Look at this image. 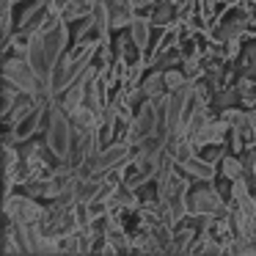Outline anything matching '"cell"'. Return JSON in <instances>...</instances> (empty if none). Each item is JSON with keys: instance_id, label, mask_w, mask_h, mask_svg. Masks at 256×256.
I'll list each match as a JSON object with an SVG mask.
<instances>
[{"instance_id": "obj_11", "label": "cell", "mask_w": 256, "mask_h": 256, "mask_svg": "<svg viewBox=\"0 0 256 256\" xmlns=\"http://www.w3.org/2000/svg\"><path fill=\"white\" fill-rule=\"evenodd\" d=\"M58 105H61L64 110L69 113V116H72V113L78 110V108H83V105H86V83H83V78H80L78 83H72L61 96H58Z\"/></svg>"}, {"instance_id": "obj_17", "label": "cell", "mask_w": 256, "mask_h": 256, "mask_svg": "<svg viewBox=\"0 0 256 256\" xmlns=\"http://www.w3.org/2000/svg\"><path fill=\"white\" fill-rule=\"evenodd\" d=\"M245 74L248 78H256V44H250L248 50H245Z\"/></svg>"}, {"instance_id": "obj_6", "label": "cell", "mask_w": 256, "mask_h": 256, "mask_svg": "<svg viewBox=\"0 0 256 256\" xmlns=\"http://www.w3.org/2000/svg\"><path fill=\"white\" fill-rule=\"evenodd\" d=\"M132 146L127 144V140H113V144H108L105 149L100 152V157H96V166H94V176H105V174L116 171V168L122 166H130V160H132Z\"/></svg>"}, {"instance_id": "obj_7", "label": "cell", "mask_w": 256, "mask_h": 256, "mask_svg": "<svg viewBox=\"0 0 256 256\" xmlns=\"http://www.w3.org/2000/svg\"><path fill=\"white\" fill-rule=\"evenodd\" d=\"M228 132H232V127H228L223 118H206V122L198 124V127L188 135V138L193 140L196 152H201V149H206V146L223 144V138H226Z\"/></svg>"}, {"instance_id": "obj_2", "label": "cell", "mask_w": 256, "mask_h": 256, "mask_svg": "<svg viewBox=\"0 0 256 256\" xmlns=\"http://www.w3.org/2000/svg\"><path fill=\"white\" fill-rule=\"evenodd\" d=\"M74 144V124L72 116L64 110L58 102L50 105V113H47V127H44V146L58 162H66L69 152H72Z\"/></svg>"}, {"instance_id": "obj_12", "label": "cell", "mask_w": 256, "mask_h": 256, "mask_svg": "<svg viewBox=\"0 0 256 256\" xmlns=\"http://www.w3.org/2000/svg\"><path fill=\"white\" fill-rule=\"evenodd\" d=\"M140 91H144V96H146V100H154V96L168 94V86H166V72H162V69H152V72L144 78V83H140Z\"/></svg>"}, {"instance_id": "obj_5", "label": "cell", "mask_w": 256, "mask_h": 256, "mask_svg": "<svg viewBox=\"0 0 256 256\" xmlns=\"http://www.w3.org/2000/svg\"><path fill=\"white\" fill-rule=\"evenodd\" d=\"M47 218V204H42L36 196L20 193V196H6V220H14L20 226H34V223H44Z\"/></svg>"}, {"instance_id": "obj_4", "label": "cell", "mask_w": 256, "mask_h": 256, "mask_svg": "<svg viewBox=\"0 0 256 256\" xmlns=\"http://www.w3.org/2000/svg\"><path fill=\"white\" fill-rule=\"evenodd\" d=\"M228 212V204L212 182H198V188H190L188 193V218H215Z\"/></svg>"}, {"instance_id": "obj_15", "label": "cell", "mask_w": 256, "mask_h": 256, "mask_svg": "<svg viewBox=\"0 0 256 256\" xmlns=\"http://www.w3.org/2000/svg\"><path fill=\"white\" fill-rule=\"evenodd\" d=\"M218 168H220V174L228 182H234V179H240L245 174V160H242V154H223Z\"/></svg>"}, {"instance_id": "obj_13", "label": "cell", "mask_w": 256, "mask_h": 256, "mask_svg": "<svg viewBox=\"0 0 256 256\" xmlns=\"http://www.w3.org/2000/svg\"><path fill=\"white\" fill-rule=\"evenodd\" d=\"M149 20L154 25H160V28H166V25H171L176 20V6L171 0H154L149 6Z\"/></svg>"}, {"instance_id": "obj_3", "label": "cell", "mask_w": 256, "mask_h": 256, "mask_svg": "<svg viewBox=\"0 0 256 256\" xmlns=\"http://www.w3.org/2000/svg\"><path fill=\"white\" fill-rule=\"evenodd\" d=\"M3 83H12L25 94L39 96V102L44 100V86H42L36 69L30 66L28 56H6V61H3Z\"/></svg>"}, {"instance_id": "obj_14", "label": "cell", "mask_w": 256, "mask_h": 256, "mask_svg": "<svg viewBox=\"0 0 256 256\" xmlns=\"http://www.w3.org/2000/svg\"><path fill=\"white\" fill-rule=\"evenodd\" d=\"M196 237H198V232L190 226H182L179 223L176 228H174V240H171V250H176V254H188V250H193V242Z\"/></svg>"}, {"instance_id": "obj_9", "label": "cell", "mask_w": 256, "mask_h": 256, "mask_svg": "<svg viewBox=\"0 0 256 256\" xmlns=\"http://www.w3.org/2000/svg\"><path fill=\"white\" fill-rule=\"evenodd\" d=\"M152 28H154V22L149 20V14H146V17H144V14H135L132 22H130V28H127L130 39H132L144 52L152 50Z\"/></svg>"}, {"instance_id": "obj_10", "label": "cell", "mask_w": 256, "mask_h": 256, "mask_svg": "<svg viewBox=\"0 0 256 256\" xmlns=\"http://www.w3.org/2000/svg\"><path fill=\"white\" fill-rule=\"evenodd\" d=\"M72 124H74V132H100L102 127V116L94 110V108L83 105L72 113Z\"/></svg>"}, {"instance_id": "obj_8", "label": "cell", "mask_w": 256, "mask_h": 256, "mask_svg": "<svg viewBox=\"0 0 256 256\" xmlns=\"http://www.w3.org/2000/svg\"><path fill=\"white\" fill-rule=\"evenodd\" d=\"M179 168H182V171L188 174L190 179H198V182H215V179H218V171H220L215 162L206 160L204 154H198V152H196L193 157H188L184 162H179Z\"/></svg>"}, {"instance_id": "obj_1", "label": "cell", "mask_w": 256, "mask_h": 256, "mask_svg": "<svg viewBox=\"0 0 256 256\" xmlns=\"http://www.w3.org/2000/svg\"><path fill=\"white\" fill-rule=\"evenodd\" d=\"M69 36H72L69 34V20L64 14H50V20L30 36L28 61L44 86V100L42 102H58V96L52 94V74H56L61 56L66 52Z\"/></svg>"}, {"instance_id": "obj_16", "label": "cell", "mask_w": 256, "mask_h": 256, "mask_svg": "<svg viewBox=\"0 0 256 256\" xmlns=\"http://www.w3.org/2000/svg\"><path fill=\"white\" fill-rule=\"evenodd\" d=\"M188 72L184 69H179V66H174V69H166V86H168V91H174V88H179V86H184L188 83Z\"/></svg>"}]
</instances>
